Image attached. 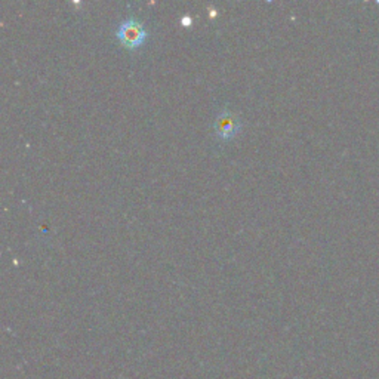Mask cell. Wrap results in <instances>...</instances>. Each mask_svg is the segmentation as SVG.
<instances>
[{"label": "cell", "instance_id": "cell-1", "mask_svg": "<svg viewBox=\"0 0 379 379\" xmlns=\"http://www.w3.org/2000/svg\"><path fill=\"white\" fill-rule=\"evenodd\" d=\"M117 39L128 49H135L147 39V30L141 21L129 18L119 25Z\"/></svg>", "mask_w": 379, "mask_h": 379}, {"label": "cell", "instance_id": "cell-2", "mask_svg": "<svg viewBox=\"0 0 379 379\" xmlns=\"http://www.w3.org/2000/svg\"><path fill=\"white\" fill-rule=\"evenodd\" d=\"M238 129H240V120L229 108L222 110L217 116V119H215L213 131L221 138V140H230V138H233L238 132Z\"/></svg>", "mask_w": 379, "mask_h": 379}, {"label": "cell", "instance_id": "cell-3", "mask_svg": "<svg viewBox=\"0 0 379 379\" xmlns=\"http://www.w3.org/2000/svg\"><path fill=\"white\" fill-rule=\"evenodd\" d=\"M181 22H183V25H190V24H192V18H190V17H184V18L181 20Z\"/></svg>", "mask_w": 379, "mask_h": 379}]
</instances>
